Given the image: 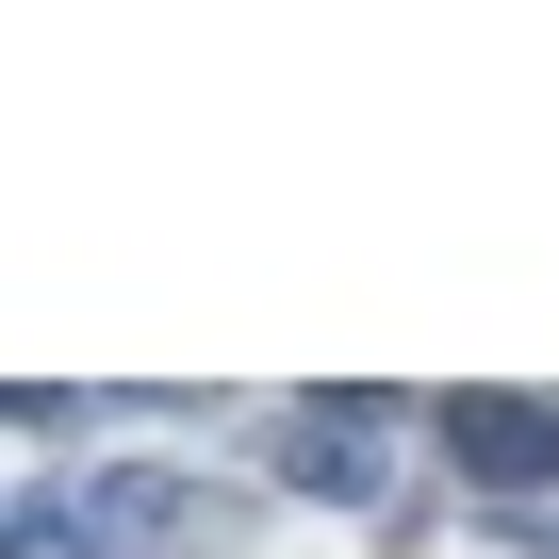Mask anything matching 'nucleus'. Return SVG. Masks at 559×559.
<instances>
[{
    "mask_svg": "<svg viewBox=\"0 0 559 559\" xmlns=\"http://www.w3.org/2000/svg\"><path fill=\"white\" fill-rule=\"evenodd\" d=\"M428 444H444V477H477L493 510H543V493H559V412H543V395H444Z\"/></svg>",
    "mask_w": 559,
    "mask_h": 559,
    "instance_id": "nucleus-1",
    "label": "nucleus"
},
{
    "mask_svg": "<svg viewBox=\"0 0 559 559\" xmlns=\"http://www.w3.org/2000/svg\"><path fill=\"white\" fill-rule=\"evenodd\" d=\"M379 444H395V395H313L297 428H280V477H297V493H330V510H379Z\"/></svg>",
    "mask_w": 559,
    "mask_h": 559,
    "instance_id": "nucleus-2",
    "label": "nucleus"
},
{
    "mask_svg": "<svg viewBox=\"0 0 559 559\" xmlns=\"http://www.w3.org/2000/svg\"><path fill=\"white\" fill-rule=\"evenodd\" d=\"M83 510H99V543H181V526H198L214 493H198V477H165V461H116V477H99Z\"/></svg>",
    "mask_w": 559,
    "mask_h": 559,
    "instance_id": "nucleus-3",
    "label": "nucleus"
},
{
    "mask_svg": "<svg viewBox=\"0 0 559 559\" xmlns=\"http://www.w3.org/2000/svg\"><path fill=\"white\" fill-rule=\"evenodd\" d=\"M0 559H116V543H99V510L34 493V510H0Z\"/></svg>",
    "mask_w": 559,
    "mask_h": 559,
    "instance_id": "nucleus-4",
    "label": "nucleus"
},
{
    "mask_svg": "<svg viewBox=\"0 0 559 559\" xmlns=\"http://www.w3.org/2000/svg\"><path fill=\"white\" fill-rule=\"evenodd\" d=\"M0 412H17V395H0Z\"/></svg>",
    "mask_w": 559,
    "mask_h": 559,
    "instance_id": "nucleus-5",
    "label": "nucleus"
}]
</instances>
